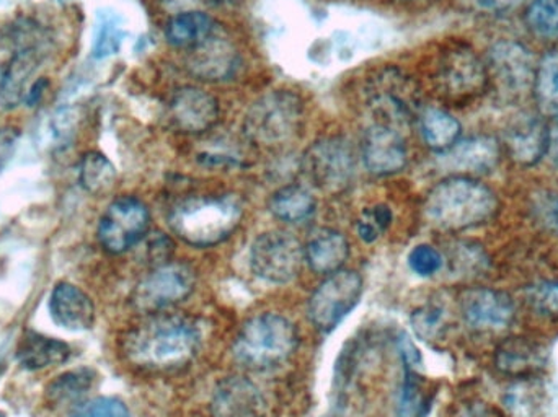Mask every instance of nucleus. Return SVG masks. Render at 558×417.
Instances as JSON below:
<instances>
[{
	"instance_id": "obj_1",
	"label": "nucleus",
	"mask_w": 558,
	"mask_h": 417,
	"mask_svg": "<svg viewBox=\"0 0 558 417\" xmlns=\"http://www.w3.org/2000/svg\"><path fill=\"white\" fill-rule=\"evenodd\" d=\"M202 328L182 315H146L124 334L121 349L128 363L144 370H173L192 363L202 346Z\"/></svg>"
},
{
	"instance_id": "obj_2",
	"label": "nucleus",
	"mask_w": 558,
	"mask_h": 417,
	"mask_svg": "<svg viewBox=\"0 0 558 417\" xmlns=\"http://www.w3.org/2000/svg\"><path fill=\"white\" fill-rule=\"evenodd\" d=\"M241 201L235 196H193L177 203L169 226L177 238L195 248H209L228 240L241 225Z\"/></svg>"
},
{
	"instance_id": "obj_3",
	"label": "nucleus",
	"mask_w": 558,
	"mask_h": 417,
	"mask_svg": "<svg viewBox=\"0 0 558 417\" xmlns=\"http://www.w3.org/2000/svg\"><path fill=\"white\" fill-rule=\"evenodd\" d=\"M497 196L484 183L469 176H452L438 183L425 203L426 219L441 230L472 229L495 216Z\"/></svg>"
},
{
	"instance_id": "obj_4",
	"label": "nucleus",
	"mask_w": 558,
	"mask_h": 417,
	"mask_svg": "<svg viewBox=\"0 0 558 417\" xmlns=\"http://www.w3.org/2000/svg\"><path fill=\"white\" fill-rule=\"evenodd\" d=\"M299 346L295 324L278 314L251 318L234 341V357L244 369L267 372L288 363Z\"/></svg>"
},
{
	"instance_id": "obj_5",
	"label": "nucleus",
	"mask_w": 558,
	"mask_h": 417,
	"mask_svg": "<svg viewBox=\"0 0 558 417\" xmlns=\"http://www.w3.org/2000/svg\"><path fill=\"white\" fill-rule=\"evenodd\" d=\"M304 116V103L294 91L277 90L258 98L245 114L244 133L255 144L291 139Z\"/></svg>"
},
{
	"instance_id": "obj_6",
	"label": "nucleus",
	"mask_w": 558,
	"mask_h": 417,
	"mask_svg": "<svg viewBox=\"0 0 558 417\" xmlns=\"http://www.w3.org/2000/svg\"><path fill=\"white\" fill-rule=\"evenodd\" d=\"M196 287V271L186 262L157 266L134 287L131 304L144 315L160 314L186 301Z\"/></svg>"
},
{
	"instance_id": "obj_7",
	"label": "nucleus",
	"mask_w": 558,
	"mask_h": 417,
	"mask_svg": "<svg viewBox=\"0 0 558 417\" xmlns=\"http://www.w3.org/2000/svg\"><path fill=\"white\" fill-rule=\"evenodd\" d=\"M363 279L356 271L340 269L328 275L308 301V318L318 331L330 333L360 304Z\"/></svg>"
},
{
	"instance_id": "obj_8",
	"label": "nucleus",
	"mask_w": 558,
	"mask_h": 417,
	"mask_svg": "<svg viewBox=\"0 0 558 417\" xmlns=\"http://www.w3.org/2000/svg\"><path fill=\"white\" fill-rule=\"evenodd\" d=\"M304 261V248L299 240L279 230L262 233L252 245V271L271 284H288L294 281Z\"/></svg>"
},
{
	"instance_id": "obj_9",
	"label": "nucleus",
	"mask_w": 558,
	"mask_h": 417,
	"mask_svg": "<svg viewBox=\"0 0 558 417\" xmlns=\"http://www.w3.org/2000/svg\"><path fill=\"white\" fill-rule=\"evenodd\" d=\"M302 172L320 192L330 195L343 192L354 175V154L350 144L338 137L318 140L304 154Z\"/></svg>"
},
{
	"instance_id": "obj_10",
	"label": "nucleus",
	"mask_w": 558,
	"mask_h": 417,
	"mask_svg": "<svg viewBox=\"0 0 558 417\" xmlns=\"http://www.w3.org/2000/svg\"><path fill=\"white\" fill-rule=\"evenodd\" d=\"M150 213L143 201L133 196L114 199L98 223V242L105 252L121 255L130 252L149 232Z\"/></svg>"
},
{
	"instance_id": "obj_11",
	"label": "nucleus",
	"mask_w": 558,
	"mask_h": 417,
	"mask_svg": "<svg viewBox=\"0 0 558 417\" xmlns=\"http://www.w3.org/2000/svg\"><path fill=\"white\" fill-rule=\"evenodd\" d=\"M213 417H267V400L245 377H228L216 387L211 398Z\"/></svg>"
},
{
	"instance_id": "obj_12",
	"label": "nucleus",
	"mask_w": 558,
	"mask_h": 417,
	"mask_svg": "<svg viewBox=\"0 0 558 417\" xmlns=\"http://www.w3.org/2000/svg\"><path fill=\"white\" fill-rule=\"evenodd\" d=\"M363 160L374 175L387 176L402 172L407 165L402 131L374 124L364 139Z\"/></svg>"
},
{
	"instance_id": "obj_13",
	"label": "nucleus",
	"mask_w": 558,
	"mask_h": 417,
	"mask_svg": "<svg viewBox=\"0 0 558 417\" xmlns=\"http://www.w3.org/2000/svg\"><path fill=\"white\" fill-rule=\"evenodd\" d=\"M170 118L183 133H206L218 121V100L202 88H180L170 103Z\"/></svg>"
},
{
	"instance_id": "obj_14",
	"label": "nucleus",
	"mask_w": 558,
	"mask_h": 417,
	"mask_svg": "<svg viewBox=\"0 0 558 417\" xmlns=\"http://www.w3.org/2000/svg\"><path fill=\"white\" fill-rule=\"evenodd\" d=\"M461 310L474 328H505L513 321L514 302L510 295L495 289H472L462 295Z\"/></svg>"
},
{
	"instance_id": "obj_15",
	"label": "nucleus",
	"mask_w": 558,
	"mask_h": 417,
	"mask_svg": "<svg viewBox=\"0 0 558 417\" xmlns=\"http://www.w3.org/2000/svg\"><path fill=\"white\" fill-rule=\"evenodd\" d=\"M439 81L446 94L451 97L469 98L484 90L487 71L474 52L469 49H456L442 61Z\"/></svg>"
},
{
	"instance_id": "obj_16",
	"label": "nucleus",
	"mask_w": 558,
	"mask_h": 417,
	"mask_svg": "<svg viewBox=\"0 0 558 417\" xmlns=\"http://www.w3.org/2000/svg\"><path fill=\"white\" fill-rule=\"evenodd\" d=\"M490 69L501 87L510 91L527 90L534 85L533 58L524 46L517 42L501 41L490 51Z\"/></svg>"
},
{
	"instance_id": "obj_17",
	"label": "nucleus",
	"mask_w": 558,
	"mask_h": 417,
	"mask_svg": "<svg viewBox=\"0 0 558 417\" xmlns=\"http://www.w3.org/2000/svg\"><path fill=\"white\" fill-rule=\"evenodd\" d=\"M49 315L58 327L68 331H87L94 327L95 307L92 298L71 282H59L49 297Z\"/></svg>"
},
{
	"instance_id": "obj_18",
	"label": "nucleus",
	"mask_w": 558,
	"mask_h": 417,
	"mask_svg": "<svg viewBox=\"0 0 558 417\" xmlns=\"http://www.w3.org/2000/svg\"><path fill=\"white\" fill-rule=\"evenodd\" d=\"M239 68V54L231 42L209 36L202 45L192 49L189 69L203 81H226Z\"/></svg>"
},
{
	"instance_id": "obj_19",
	"label": "nucleus",
	"mask_w": 558,
	"mask_h": 417,
	"mask_svg": "<svg viewBox=\"0 0 558 417\" xmlns=\"http://www.w3.org/2000/svg\"><path fill=\"white\" fill-rule=\"evenodd\" d=\"M46 56V46L15 49L2 78H0V101L3 107L13 108L25 100L29 78L38 71Z\"/></svg>"
},
{
	"instance_id": "obj_20",
	"label": "nucleus",
	"mask_w": 558,
	"mask_h": 417,
	"mask_svg": "<svg viewBox=\"0 0 558 417\" xmlns=\"http://www.w3.org/2000/svg\"><path fill=\"white\" fill-rule=\"evenodd\" d=\"M442 154L449 169L465 175L492 172L500 160V147L497 140L487 136L471 137L461 143L458 140L451 149Z\"/></svg>"
},
{
	"instance_id": "obj_21",
	"label": "nucleus",
	"mask_w": 558,
	"mask_h": 417,
	"mask_svg": "<svg viewBox=\"0 0 558 417\" xmlns=\"http://www.w3.org/2000/svg\"><path fill=\"white\" fill-rule=\"evenodd\" d=\"M511 157L521 165H534L547 154V124L539 118L524 116L507 131Z\"/></svg>"
},
{
	"instance_id": "obj_22",
	"label": "nucleus",
	"mask_w": 558,
	"mask_h": 417,
	"mask_svg": "<svg viewBox=\"0 0 558 417\" xmlns=\"http://www.w3.org/2000/svg\"><path fill=\"white\" fill-rule=\"evenodd\" d=\"M305 261L317 274H333L340 271L350 256V243L337 230L322 229L312 235L304 249Z\"/></svg>"
},
{
	"instance_id": "obj_23",
	"label": "nucleus",
	"mask_w": 558,
	"mask_h": 417,
	"mask_svg": "<svg viewBox=\"0 0 558 417\" xmlns=\"http://www.w3.org/2000/svg\"><path fill=\"white\" fill-rule=\"evenodd\" d=\"M71 357V347L54 338L45 336L36 331H25L19 346L16 359L25 370H45L62 366Z\"/></svg>"
},
{
	"instance_id": "obj_24",
	"label": "nucleus",
	"mask_w": 558,
	"mask_h": 417,
	"mask_svg": "<svg viewBox=\"0 0 558 417\" xmlns=\"http://www.w3.org/2000/svg\"><path fill=\"white\" fill-rule=\"evenodd\" d=\"M213 35H215V20L202 10L175 13L167 23V41L175 48H196Z\"/></svg>"
},
{
	"instance_id": "obj_25",
	"label": "nucleus",
	"mask_w": 558,
	"mask_h": 417,
	"mask_svg": "<svg viewBox=\"0 0 558 417\" xmlns=\"http://www.w3.org/2000/svg\"><path fill=\"white\" fill-rule=\"evenodd\" d=\"M95 376L90 369L69 370L62 376L56 377L48 387H46V402L52 408H61L68 405H81L82 398L90 392L94 387Z\"/></svg>"
},
{
	"instance_id": "obj_26",
	"label": "nucleus",
	"mask_w": 558,
	"mask_h": 417,
	"mask_svg": "<svg viewBox=\"0 0 558 417\" xmlns=\"http://www.w3.org/2000/svg\"><path fill=\"white\" fill-rule=\"evenodd\" d=\"M124 38L126 29L121 16L110 9L98 10L92 33V56L95 59H107L118 54Z\"/></svg>"
},
{
	"instance_id": "obj_27",
	"label": "nucleus",
	"mask_w": 558,
	"mask_h": 417,
	"mask_svg": "<svg viewBox=\"0 0 558 417\" xmlns=\"http://www.w3.org/2000/svg\"><path fill=\"white\" fill-rule=\"evenodd\" d=\"M78 183L88 195L105 196L117 183V169L107 156L90 150L78 163Z\"/></svg>"
},
{
	"instance_id": "obj_28",
	"label": "nucleus",
	"mask_w": 558,
	"mask_h": 417,
	"mask_svg": "<svg viewBox=\"0 0 558 417\" xmlns=\"http://www.w3.org/2000/svg\"><path fill=\"white\" fill-rule=\"evenodd\" d=\"M315 198L308 189L291 185L278 189L270 199V210L277 219L288 223L304 222L315 212Z\"/></svg>"
},
{
	"instance_id": "obj_29",
	"label": "nucleus",
	"mask_w": 558,
	"mask_h": 417,
	"mask_svg": "<svg viewBox=\"0 0 558 417\" xmlns=\"http://www.w3.org/2000/svg\"><path fill=\"white\" fill-rule=\"evenodd\" d=\"M422 133L426 144L433 150L446 152L458 143L461 136V124L446 111L428 110L422 118Z\"/></svg>"
},
{
	"instance_id": "obj_30",
	"label": "nucleus",
	"mask_w": 558,
	"mask_h": 417,
	"mask_svg": "<svg viewBox=\"0 0 558 417\" xmlns=\"http://www.w3.org/2000/svg\"><path fill=\"white\" fill-rule=\"evenodd\" d=\"M543 363L544 357L539 347L524 340L507 341L497 354L498 367L510 376L531 372L537 367H543Z\"/></svg>"
},
{
	"instance_id": "obj_31",
	"label": "nucleus",
	"mask_w": 558,
	"mask_h": 417,
	"mask_svg": "<svg viewBox=\"0 0 558 417\" xmlns=\"http://www.w3.org/2000/svg\"><path fill=\"white\" fill-rule=\"evenodd\" d=\"M534 91L541 107L558 113V52H549L536 68Z\"/></svg>"
},
{
	"instance_id": "obj_32",
	"label": "nucleus",
	"mask_w": 558,
	"mask_h": 417,
	"mask_svg": "<svg viewBox=\"0 0 558 417\" xmlns=\"http://www.w3.org/2000/svg\"><path fill=\"white\" fill-rule=\"evenodd\" d=\"M526 22L543 38L558 36V0H533L527 7Z\"/></svg>"
},
{
	"instance_id": "obj_33",
	"label": "nucleus",
	"mask_w": 558,
	"mask_h": 417,
	"mask_svg": "<svg viewBox=\"0 0 558 417\" xmlns=\"http://www.w3.org/2000/svg\"><path fill=\"white\" fill-rule=\"evenodd\" d=\"M392 223V210L389 206L377 205L364 210L357 220V235L366 243H374Z\"/></svg>"
},
{
	"instance_id": "obj_34",
	"label": "nucleus",
	"mask_w": 558,
	"mask_h": 417,
	"mask_svg": "<svg viewBox=\"0 0 558 417\" xmlns=\"http://www.w3.org/2000/svg\"><path fill=\"white\" fill-rule=\"evenodd\" d=\"M69 417H131L130 409L121 400L98 396L72 408Z\"/></svg>"
},
{
	"instance_id": "obj_35",
	"label": "nucleus",
	"mask_w": 558,
	"mask_h": 417,
	"mask_svg": "<svg viewBox=\"0 0 558 417\" xmlns=\"http://www.w3.org/2000/svg\"><path fill=\"white\" fill-rule=\"evenodd\" d=\"M445 259L441 253L432 245H418L409 255V266L415 274L429 278L441 271Z\"/></svg>"
},
{
	"instance_id": "obj_36",
	"label": "nucleus",
	"mask_w": 558,
	"mask_h": 417,
	"mask_svg": "<svg viewBox=\"0 0 558 417\" xmlns=\"http://www.w3.org/2000/svg\"><path fill=\"white\" fill-rule=\"evenodd\" d=\"M530 302L543 317L558 318V281L544 282L531 289Z\"/></svg>"
},
{
	"instance_id": "obj_37",
	"label": "nucleus",
	"mask_w": 558,
	"mask_h": 417,
	"mask_svg": "<svg viewBox=\"0 0 558 417\" xmlns=\"http://www.w3.org/2000/svg\"><path fill=\"white\" fill-rule=\"evenodd\" d=\"M534 213L537 220L558 235V195L543 193L534 199Z\"/></svg>"
},
{
	"instance_id": "obj_38",
	"label": "nucleus",
	"mask_w": 558,
	"mask_h": 417,
	"mask_svg": "<svg viewBox=\"0 0 558 417\" xmlns=\"http://www.w3.org/2000/svg\"><path fill=\"white\" fill-rule=\"evenodd\" d=\"M442 311L441 308L425 307L415 311L412 317L413 330L422 338H432L438 331L441 324Z\"/></svg>"
},
{
	"instance_id": "obj_39",
	"label": "nucleus",
	"mask_w": 558,
	"mask_h": 417,
	"mask_svg": "<svg viewBox=\"0 0 558 417\" xmlns=\"http://www.w3.org/2000/svg\"><path fill=\"white\" fill-rule=\"evenodd\" d=\"M20 131L13 126L0 127V172L9 165L19 147Z\"/></svg>"
},
{
	"instance_id": "obj_40",
	"label": "nucleus",
	"mask_w": 558,
	"mask_h": 417,
	"mask_svg": "<svg viewBox=\"0 0 558 417\" xmlns=\"http://www.w3.org/2000/svg\"><path fill=\"white\" fill-rule=\"evenodd\" d=\"M469 9L490 15H501L517 9L523 0H462Z\"/></svg>"
},
{
	"instance_id": "obj_41",
	"label": "nucleus",
	"mask_w": 558,
	"mask_h": 417,
	"mask_svg": "<svg viewBox=\"0 0 558 417\" xmlns=\"http://www.w3.org/2000/svg\"><path fill=\"white\" fill-rule=\"evenodd\" d=\"M49 88V81L46 77L36 78L35 82H32L28 90H26L25 100L23 103L28 108L38 107L41 103L43 97H45L46 90Z\"/></svg>"
},
{
	"instance_id": "obj_42",
	"label": "nucleus",
	"mask_w": 558,
	"mask_h": 417,
	"mask_svg": "<svg viewBox=\"0 0 558 417\" xmlns=\"http://www.w3.org/2000/svg\"><path fill=\"white\" fill-rule=\"evenodd\" d=\"M547 154L558 165V113L550 124H547Z\"/></svg>"
},
{
	"instance_id": "obj_43",
	"label": "nucleus",
	"mask_w": 558,
	"mask_h": 417,
	"mask_svg": "<svg viewBox=\"0 0 558 417\" xmlns=\"http://www.w3.org/2000/svg\"><path fill=\"white\" fill-rule=\"evenodd\" d=\"M400 351H402V356L403 359H405L407 366L418 367L420 364H422V356H420L418 349L413 346V343L409 338H402V341H400Z\"/></svg>"
},
{
	"instance_id": "obj_44",
	"label": "nucleus",
	"mask_w": 558,
	"mask_h": 417,
	"mask_svg": "<svg viewBox=\"0 0 558 417\" xmlns=\"http://www.w3.org/2000/svg\"><path fill=\"white\" fill-rule=\"evenodd\" d=\"M162 2L172 12L182 13L192 12L195 7L202 5V3H211L215 0H162Z\"/></svg>"
},
{
	"instance_id": "obj_45",
	"label": "nucleus",
	"mask_w": 558,
	"mask_h": 417,
	"mask_svg": "<svg viewBox=\"0 0 558 417\" xmlns=\"http://www.w3.org/2000/svg\"><path fill=\"white\" fill-rule=\"evenodd\" d=\"M59 2H61V3H71V2H75V0H59Z\"/></svg>"
},
{
	"instance_id": "obj_46",
	"label": "nucleus",
	"mask_w": 558,
	"mask_h": 417,
	"mask_svg": "<svg viewBox=\"0 0 558 417\" xmlns=\"http://www.w3.org/2000/svg\"><path fill=\"white\" fill-rule=\"evenodd\" d=\"M2 370H3V363H2V360H0V373H2Z\"/></svg>"
},
{
	"instance_id": "obj_47",
	"label": "nucleus",
	"mask_w": 558,
	"mask_h": 417,
	"mask_svg": "<svg viewBox=\"0 0 558 417\" xmlns=\"http://www.w3.org/2000/svg\"><path fill=\"white\" fill-rule=\"evenodd\" d=\"M0 417H7V416H5V415H3V413H2V412H0Z\"/></svg>"
}]
</instances>
